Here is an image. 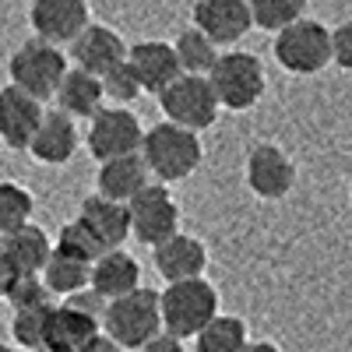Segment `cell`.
<instances>
[{"label": "cell", "instance_id": "6da1fadb", "mask_svg": "<svg viewBox=\"0 0 352 352\" xmlns=\"http://www.w3.org/2000/svg\"><path fill=\"white\" fill-rule=\"evenodd\" d=\"M141 159L152 169V176L159 184H173V180H187V176L201 166L204 148H201L197 131H187L173 120H162L152 131H144Z\"/></svg>", "mask_w": 352, "mask_h": 352}, {"label": "cell", "instance_id": "7a4b0ae2", "mask_svg": "<svg viewBox=\"0 0 352 352\" xmlns=\"http://www.w3.org/2000/svg\"><path fill=\"white\" fill-rule=\"evenodd\" d=\"M159 310H162V331H169L176 338H194L219 314V292L201 275L184 278V282H169L159 292Z\"/></svg>", "mask_w": 352, "mask_h": 352}, {"label": "cell", "instance_id": "3957f363", "mask_svg": "<svg viewBox=\"0 0 352 352\" xmlns=\"http://www.w3.org/2000/svg\"><path fill=\"white\" fill-rule=\"evenodd\" d=\"M102 331L120 342L124 349H141L148 338L162 331V310H159V292L155 289H131L124 296L106 303L102 314Z\"/></svg>", "mask_w": 352, "mask_h": 352}, {"label": "cell", "instance_id": "277c9868", "mask_svg": "<svg viewBox=\"0 0 352 352\" xmlns=\"http://www.w3.org/2000/svg\"><path fill=\"white\" fill-rule=\"evenodd\" d=\"M67 67H71V60L60 53V46H53V43H46L39 36L21 43L8 60L11 85L25 88V92L36 96L39 102L56 96V85H60V78L67 74Z\"/></svg>", "mask_w": 352, "mask_h": 352}, {"label": "cell", "instance_id": "5b68a950", "mask_svg": "<svg viewBox=\"0 0 352 352\" xmlns=\"http://www.w3.org/2000/svg\"><path fill=\"white\" fill-rule=\"evenodd\" d=\"M275 60L289 74H317L331 64V32L314 18H296L275 32Z\"/></svg>", "mask_w": 352, "mask_h": 352}, {"label": "cell", "instance_id": "8992f818", "mask_svg": "<svg viewBox=\"0 0 352 352\" xmlns=\"http://www.w3.org/2000/svg\"><path fill=\"white\" fill-rule=\"evenodd\" d=\"M208 81L215 88V99L222 109H250L264 96V64L254 53L229 50L208 71Z\"/></svg>", "mask_w": 352, "mask_h": 352}, {"label": "cell", "instance_id": "52a82bcc", "mask_svg": "<svg viewBox=\"0 0 352 352\" xmlns=\"http://www.w3.org/2000/svg\"><path fill=\"white\" fill-rule=\"evenodd\" d=\"M166 120L180 124L187 131H208L219 120V99L208 74H180L173 85H166L159 92Z\"/></svg>", "mask_w": 352, "mask_h": 352}, {"label": "cell", "instance_id": "ba28073f", "mask_svg": "<svg viewBox=\"0 0 352 352\" xmlns=\"http://www.w3.org/2000/svg\"><path fill=\"white\" fill-rule=\"evenodd\" d=\"M131 215V236L144 247H155L169 240L173 232H180V208H176L173 194L162 184H148L127 201Z\"/></svg>", "mask_w": 352, "mask_h": 352}, {"label": "cell", "instance_id": "9c48e42d", "mask_svg": "<svg viewBox=\"0 0 352 352\" xmlns=\"http://www.w3.org/2000/svg\"><path fill=\"white\" fill-rule=\"evenodd\" d=\"M141 138L144 127L138 124V116H131L127 106H102L88 124V152H92L96 162L134 155L141 152Z\"/></svg>", "mask_w": 352, "mask_h": 352}, {"label": "cell", "instance_id": "30bf717a", "mask_svg": "<svg viewBox=\"0 0 352 352\" xmlns=\"http://www.w3.org/2000/svg\"><path fill=\"white\" fill-rule=\"evenodd\" d=\"M32 32L53 46H71L88 25V0H32L28 8Z\"/></svg>", "mask_w": 352, "mask_h": 352}, {"label": "cell", "instance_id": "8fae6325", "mask_svg": "<svg viewBox=\"0 0 352 352\" xmlns=\"http://www.w3.org/2000/svg\"><path fill=\"white\" fill-rule=\"evenodd\" d=\"M247 187L264 201H278L296 187V166L278 144H254L247 155Z\"/></svg>", "mask_w": 352, "mask_h": 352}, {"label": "cell", "instance_id": "7c38bea8", "mask_svg": "<svg viewBox=\"0 0 352 352\" xmlns=\"http://www.w3.org/2000/svg\"><path fill=\"white\" fill-rule=\"evenodd\" d=\"M194 25L215 46H232L254 28V18H250L247 0H197L194 4Z\"/></svg>", "mask_w": 352, "mask_h": 352}, {"label": "cell", "instance_id": "4fadbf2b", "mask_svg": "<svg viewBox=\"0 0 352 352\" xmlns=\"http://www.w3.org/2000/svg\"><path fill=\"white\" fill-rule=\"evenodd\" d=\"M43 113H46L43 102L36 96H28L25 88H18V85L0 88V141L14 152L28 148Z\"/></svg>", "mask_w": 352, "mask_h": 352}, {"label": "cell", "instance_id": "5bb4252c", "mask_svg": "<svg viewBox=\"0 0 352 352\" xmlns=\"http://www.w3.org/2000/svg\"><path fill=\"white\" fill-rule=\"evenodd\" d=\"M124 60H127V43L109 25H85L78 39L71 43V64L96 78H102L106 71H113Z\"/></svg>", "mask_w": 352, "mask_h": 352}, {"label": "cell", "instance_id": "9a60e30c", "mask_svg": "<svg viewBox=\"0 0 352 352\" xmlns=\"http://www.w3.org/2000/svg\"><path fill=\"white\" fill-rule=\"evenodd\" d=\"M25 152H32V159L43 162V166H64V162H71L74 152H78L74 116H67L64 109H46Z\"/></svg>", "mask_w": 352, "mask_h": 352}, {"label": "cell", "instance_id": "2e32d148", "mask_svg": "<svg viewBox=\"0 0 352 352\" xmlns=\"http://www.w3.org/2000/svg\"><path fill=\"white\" fill-rule=\"evenodd\" d=\"M127 64L134 67L138 81L144 92H162L166 85H173L176 78L184 74L180 56H176L173 43H159V39H141L127 50Z\"/></svg>", "mask_w": 352, "mask_h": 352}, {"label": "cell", "instance_id": "e0dca14e", "mask_svg": "<svg viewBox=\"0 0 352 352\" xmlns=\"http://www.w3.org/2000/svg\"><path fill=\"white\" fill-rule=\"evenodd\" d=\"M155 254V272L166 282H184V278H197L208 268V250L197 236H187V232H173L169 240L152 247Z\"/></svg>", "mask_w": 352, "mask_h": 352}, {"label": "cell", "instance_id": "ac0fdd59", "mask_svg": "<svg viewBox=\"0 0 352 352\" xmlns=\"http://www.w3.org/2000/svg\"><path fill=\"white\" fill-rule=\"evenodd\" d=\"M99 331H102V320L99 317L81 314L71 303H60V307L50 310L43 349H50V352H81Z\"/></svg>", "mask_w": 352, "mask_h": 352}, {"label": "cell", "instance_id": "d6986e66", "mask_svg": "<svg viewBox=\"0 0 352 352\" xmlns=\"http://www.w3.org/2000/svg\"><path fill=\"white\" fill-rule=\"evenodd\" d=\"M78 219L88 226V232L102 243V250H116L124 247V240L131 236V215H127V204L124 201H113V197H85L81 201V212Z\"/></svg>", "mask_w": 352, "mask_h": 352}, {"label": "cell", "instance_id": "ffe728a7", "mask_svg": "<svg viewBox=\"0 0 352 352\" xmlns=\"http://www.w3.org/2000/svg\"><path fill=\"white\" fill-rule=\"evenodd\" d=\"M152 184V169L144 166L141 152L134 155H116V159H106L99 162V173H96V187L102 197H113V201H131L138 190H144Z\"/></svg>", "mask_w": 352, "mask_h": 352}, {"label": "cell", "instance_id": "44dd1931", "mask_svg": "<svg viewBox=\"0 0 352 352\" xmlns=\"http://www.w3.org/2000/svg\"><path fill=\"white\" fill-rule=\"evenodd\" d=\"M0 254L14 264L18 275H39L46 268L50 254H53V243L39 226L25 222V226H18V229L0 236Z\"/></svg>", "mask_w": 352, "mask_h": 352}, {"label": "cell", "instance_id": "7402d4cb", "mask_svg": "<svg viewBox=\"0 0 352 352\" xmlns=\"http://www.w3.org/2000/svg\"><path fill=\"white\" fill-rule=\"evenodd\" d=\"M88 285H92L99 296L116 300V296H124V292L141 285V264L127 250H120V247H116V250H102L92 261V278H88Z\"/></svg>", "mask_w": 352, "mask_h": 352}, {"label": "cell", "instance_id": "603a6c76", "mask_svg": "<svg viewBox=\"0 0 352 352\" xmlns=\"http://www.w3.org/2000/svg\"><path fill=\"white\" fill-rule=\"evenodd\" d=\"M56 109H64L67 116H96L102 109V78L88 74L81 67H67V74L56 85Z\"/></svg>", "mask_w": 352, "mask_h": 352}, {"label": "cell", "instance_id": "cb8c5ba5", "mask_svg": "<svg viewBox=\"0 0 352 352\" xmlns=\"http://www.w3.org/2000/svg\"><path fill=\"white\" fill-rule=\"evenodd\" d=\"M247 342H250L247 324L240 317H229V314H215L208 324L194 335L197 352H240Z\"/></svg>", "mask_w": 352, "mask_h": 352}, {"label": "cell", "instance_id": "d4e9b609", "mask_svg": "<svg viewBox=\"0 0 352 352\" xmlns=\"http://www.w3.org/2000/svg\"><path fill=\"white\" fill-rule=\"evenodd\" d=\"M39 275H43V282H46V289L53 292V296H71V292L88 285V278H92V264L64 257V254L53 250L50 261H46V268Z\"/></svg>", "mask_w": 352, "mask_h": 352}, {"label": "cell", "instance_id": "484cf974", "mask_svg": "<svg viewBox=\"0 0 352 352\" xmlns=\"http://www.w3.org/2000/svg\"><path fill=\"white\" fill-rule=\"evenodd\" d=\"M173 50H176V56H180L184 74H208L212 64L219 60V46L204 36L197 25L194 28H184V32L176 36Z\"/></svg>", "mask_w": 352, "mask_h": 352}, {"label": "cell", "instance_id": "4316f807", "mask_svg": "<svg viewBox=\"0 0 352 352\" xmlns=\"http://www.w3.org/2000/svg\"><path fill=\"white\" fill-rule=\"evenodd\" d=\"M32 212H36V201L21 184H11V180H0V236L25 222H32Z\"/></svg>", "mask_w": 352, "mask_h": 352}, {"label": "cell", "instance_id": "83f0119b", "mask_svg": "<svg viewBox=\"0 0 352 352\" xmlns=\"http://www.w3.org/2000/svg\"><path fill=\"white\" fill-rule=\"evenodd\" d=\"M250 4V18L264 32H278V28L292 25L296 18H303L307 0H247Z\"/></svg>", "mask_w": 352, "mask_h": 352}, {"label": "cell", "instance_id": "f1b7e54d", "mask_svg": "<svg viewBox=\"0 0 352 352\" xmlns=\"http://www.w3.org/2000/svg\"><path fill=\"white\" fill-rule=\"evenodd\" d=\"M56 254H64V257H74V261H85V264H92L99 254H102V243L88 232V226L81 219L60 226V232H56V243H53Z\"/></svg>", "mask_w": 352, "mask_h": 352}, {"label": "cell", "instance_id": "f546056e", "mask_svg": "<svg viewBox=\"0 0 352 352\" xmlns=\"http://www.w3.org/2000/svg\"><path fill=\"white\" fill-rule=\"evenodd\" d=\"M50 310H53V303L32 307V310H14V317H11V338L18 342V349H28V352H32V349H43Z\"/></svg>", "mask_w": 352, "mask_h": 352}, {"label": "cell", "instance_id": "4dcf8cb0", "mask_svg": "<svg viewBox=\"0 0 352 352\" xmlns=\"http://www.w3.org/2000/svg\"><path fill=\"white\" fill-rule=\"evenodd\" d=\"M141 92H144V88H141V81H138V74H134V67L127 60L102 74V96L113 99L116 106H131Z\"/></svg>", "mask_w": 352, "mask_h": 352}, {"label": "cell", "instance_id": "1f68e13d", "mask_svg": "<svg viewBox=\"0 0 352 352\" xmlns=\"http://www.w3.org/2000/svg\"><path fill=\"white\" fill-rule=\"evenodd\" d=\"M53 292L46 289L43 275H18L11 292H8V303L14 310H32V307H46Z\"/></svg>", "mask_w": 352, "mask_h": 352}, {"label": "cell", "instance_id": "d6a6232c", "mask_svg": "<svg viewBox=\"0 0 352 352\" xmlns=\"http://www.w3.org/2000/svg\"><path fill=\"white\" fill-rule=\"evenodd\" d=\"M331 64H338L342 71H352V18L331 28Z\"/></svg>", "mask_w": 352, "mask_h": 352}, {"label": "cell", "instance_id": "836d02e7", "mask_svg": "<svg viewBox=\"0 0 352 352\" xmlns=\"http://www.w3.org/2000/svg\"><path fill=\"white\" fill-rule=\"evenodd\" d=\"M138 352H187L184 349V338H176V335H169V331H159L155 338H148Z\"/></svg>", "mask_w": 352, "mask_h": 352}, {"label": "cell", "instance_id": "e575fe53", "mask_svg": "<svg viewBox=\"0 0 352 352\" xmlns=\"http://www.w3.org/2000/svg\"><path fill=\"white\" fill-rule=\"evenodd\" d=\"M81 352H127V349H124L120 342H113V338H109L106 331H99V335H96L92 342H88V345H85Z\"/></svg>", "mask_w": 352, "mask_h": 352}, {"label": "cell", "instance_id": "d590c367", "mask_svg": "<svg viewBox=\"0 0 352 352\" xmlns=\"http://www.w3.org/2000/svg\"><path fill=\"white\" fill-rule=\"evenodd\" d=\"M14 278H18V272H14V264L0 254V300H8V292H11V285H14Z\"/></svg>", "mask_w": 352, "mask_h": 352}, {"label": "cell", "instance_id": "8d00e7d4", "mask_svg": "<svg viewBox=\"0 0 352 352\" xmlns=\"http://www.w3.org/2000/svg\"><path fill=\"white\" fill-rule=\"evenodd\" d=\"M240 352H278V345H272V342H247Z\"/></svg>", "mask_w": 352, "mask_h": 352}, {"label": "cell", "instance_id": "74e56055", "mask_svg": "<svg viewBox=\"0 0 352 352\" xmlns=\"http://www.w3.org/2000/svg\"><path fill=\"white\" fill-rule=\"evenodd\" d=\"M0 352H21V349H14V345H0Z\"/></svg>", "mask_w": 352, "mask_h": 352}, {"label": "cell", "instance_id": "f35d334b", "mask_svg": "<svg viewBox=\"0 0 352 352\" xmlns=\"http://www.w3.org/2000/svg\"><path fill=\"white\" fill-rule=\"evenodd\" d=\"M32 352H50V349H32Z\"/></svg>", "mask_w": 352, "mask_h": 352}]
</instances>
